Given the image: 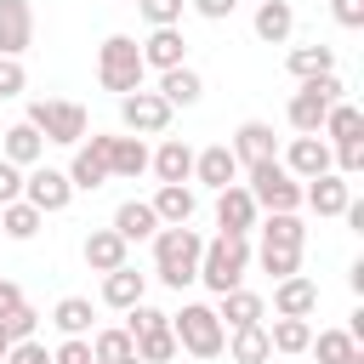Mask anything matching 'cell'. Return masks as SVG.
<instances>
[{
    "label": "cell",
    "mask_w": 364,
    "mask_h": 364,
    "mask_svg": "<svg viewBox=\"0 0 364 364\" xmlns=\"http://www.w3.org/2000/svg\"><path fill=\"white\" fill-rule=\"evenodd\" d=\"M23 199H28L40 216H57V210H68V205H74L68 171H57V165H34V171H23Z\"/></svg>",
    "instance_id": "obj_9"
},
{
    "label": "cell",
    "mask_w": 364,
    "mask_h": 364,
    "mask_svg": "<svg viewBox=\"0 0 364 364\" xmlns=\"http://www.w3.org/2000/svg\"><path fill=\"white\" fill-rule=\"evenodd\" d=\"M256 262H262V273H273V279H290V273H301V250L262 245V250H256Z\"/></svg>",
    "instance_id": "obj_39"
},
{
    "label": "cell",
    "mask_w": 364,
    "mask_h": 364,
    "mask_svg": "<svg viewBox=\"0 0 364 364\" xmlns=\"http://www.w3.org/2000/svg\"><path fill=\"white\" fill-rule=\"evenodd\" d=\"M233 159L250 171V165H262V159H279V136H273V125L267 119H245L239 131H233Z\"/></svg>",
    "instance_id": "obj_15"
},
{
    "label": "cell",
    "mask_w": 364,
    "mask_h": 364,
    "mask_svg": "<svg viewBox=\"0 0 364 364\" xmlns=\"http://www.w3.org/2000/svg\"><path fill=\"white\" fill-rule=\"evenodd\" d=\"M347 284H353V296H364V262H353V267H347Z\"/></svg>",
    "instance_id": "obj_50"
},
{
    "label": "cell",
    "mask_w": 364,
    "mask_h": 364,
    "mask_svg": "<svg viewBox=\"0 0 364 364\" xmlns=\"http://www.w3.org/2000/svg\"><path fill=\"white\" fill-rule=\"evenodd\" d=\"M307 341H313V324L307 318H273V330H267V347L284 353V358L307 353Z\"/></svg>",
    "instance_id": "obj_33"
},
{
    "label": "cell",
    "mask_w": 364,
    "mask_h": 364,
    "mask_svg": "<svg viewBox=\"0 0 364 364\" xmlns=\"http://www.w3.org/2000/svg\"><path fill=\"white\" fill-rule=\"evenodd\" d=\"M193 182H205V188H233L239 182V159H233V148L228 142H210V148H199L193 154Z\"/></svg>",
    "instance_id": "obj_17"
},
{
    "label": "cell",
    "mask_w": 364,
    "mask_h": 364,
    "mask_svg": "<svg viewBox=\"0 0 364 364\" xmlns=\"http://www.w3.org/2000/svg\"><path fill=\"white\" fill-rule=\"evenodd\" d=\"M80 256H85V267H91V273H114V267H125L131 245H125L114 228H91V233H85V245H80Z\"/></svg>",
    "instance_id": "obj_20"
},
{
    "label": "cell",
    "mask_w": 364,
    "mask_h": 364,
    "mask_svg": "<svg viewBox=\"0 0 364 364\" xmlns=\"http://www.w3.org/2000/svg\"><path fill=\"white\" fill-rule=\"evenodd\" d=\"M136 51H142V68H182L188 63V40H182V28H148V40H136Z\"/></svg>",
    "instance_id": "obj_14"
},
{
    "label": "cell",
    "mask_w": 364,
    "mask_h": 364,
    "mask_svg": "<svg viewBox=\"0 0 364 364\" xmlns=\"http://www.w3.org/2000/svg\"><path fill=\"white\" fill-rule=\"evenodd\" d=\"M40 222H46V216H40L28 199L0 205V228H6V239H17V245H23V239H34V233H40Z\"/></svg>",
    "instance_id": "obj_34"
},
{
    "label": "cell",
    "mask_w": 364,
    "mask_h": 364,
    "mask_svg": "<svg viewBox=\"0 0 364 364\" xmlns=\"http://www.w3.org/2000/svg\"><path fill=\"white\" fill-rule=\"evenodd\" d=\"M284 68L296 74V80H313V74H336V46H290V57H284Z\"/></svg>",
    "instance_id": "obj_32"
},
{
    "label": "cell",
    "mask_w": 364,
    "mask_h": 364,
    "mask_svg": "<svg viewBox=\"0 0 364 364\" xmlns=\"http://www.w3.org/2000/svg\"><path fill=\"white\" fill-rule=\"evenodd\" d=\"M148 171H154L159 182H193V148H188L182 136H165V142L148 154Z\"/></svg>",
    "instance_id": "obj_22"
},
{
    "label": "cell",
    "mask_w": 364,
    "mask_h": 364,
    "mask_svg": "<svg viewBox=\"0 0 364 364\" xmlns=\"http://www.w3.org/2000/svg\"><path fill=\"white\" fill-rule=\"evenodd\" d=\"M91 358H97V364H131L136 347H131L125 324H119V330H97V336H91Z\"/></svg>",
    "instance_id": "obj_37"
},
{
    "label": "cell",
    "mask_w": 364,
    "mask_h": 364,
    "mask_svg": "<svg viewBox=\"0 0 364 364\" xmlns=\"http://www.w3.org/2000/svg\"><path fill=\"white\" fill-rule=\"evenodd\" d=\"M256 222H262V210H256V199H250V188H245V182H233V188H222V193H216V228H222V233L250 239V233H256Z\"/></svg>",
    "instance_id": "obj_11"
},
{
    "label": "cell",
    "mask_w": 364,
    "mask_h": 364,
    "mask_svg": "<svg viewBox=\"0 0 364 364\" xmlns=\"http://www.w3.org/2000/svg\"><path fill=\"white\" fill-rule=\"evenodd\" d=\"M256 233H262V245H279V250H301L307 245V228H301L296 210H273L267 222H256Z\"/></svg>",
    "instance_id": "obj_30"
},
{
    "label": "cell",
    "mask_w": 364,
    "mask_h": 364,
    "mask_svg": "<svg viewBox=\"0 0 364 364\" xmlns=\"http://www.w3.org/2000/svg\"><path fill=\"white\" fill-rule=\"evenodd\" d=\"M330 17L341 28H364V0H330Z\"/></svg>",
    "instance_id": "obj_46"
},
{
    "label": "cell",
    "mask_w": 364,
    "mask_h": 364,
    "mask_svg": "<svg viewBox=\"0 0 364 364\" xmlns=\"http://www.w3.org/2000/svg\"><path fill=\"white\" fill-rule=\"evenodd\" d=\"M11 199H23V171L11 159H0V205H11Z\"/></svg>",
    "instance_id": "obj_47"
},
{
    "label": "cell",
    "mask_w": 364,
    "mask_h": 364,
    "mask_svg": "<svg viewBox=\"0 0 364 364\" xmlns=\"http://www.w3.org/2000/svg\"><path fill=\"white\" fill-rule=\"evenodd\" d=\"M250 28H256V40H267V46H284V40L296 34V6H290V0H256V17H250Z\"/></svg>",
    "instance_id": "obj_23"
},
{
    "label": "cell",
    "mask_w": 364,
    "mask_h": 364,
    "mask_svg": "<svg viewBox=\"0 0 364 364\" xmlns=\"http://www.w3.org/2000/svg\"><path fill=\"white\" fill-rule=\"evenodd\" d=\"M245 267H250V239H233V233H216L205 250H199V284L228 296L245 284Z\"/></svg>",
    "instance_id": "obj_3"
},
{
    "label": "cell",
    "mask_w": 364,
    "mask_h": 364,
    "mask_svg": "<svg viewBox=\"0 0 364 364\" xmlns=\"http://www.w3.org/2000/svg\"><path fill=\"white\" fill-rule=\"evenodd\" d=\"M148 205H154L159 228H188V222H193V210H199V199H193V188H188V182H159V193H154Z\"/></svg>",
    "instance_id": "obj_19"
},
{
    "label": "cell",
    "mask_w": 364,
    "mask_h": 364,
    "mask_svg": "<svg viewBox=\"0 0 364 364\" xmlns=\"http://www.w3.org/2000/svg\"><path fill=\"white\" fill-rule=\"evenodd\" d=\"M301 205H313L318 216H341V210L353 205V182H347V176H336V171H324V176L301 182Z\"/></svg>",
    "instance_id": "obj_18"
},
{
    "label": "cell",
    "mask_w": 364,
    "mask_h": 364,
    "mask_svg": "<svg viewBox=\"0 0 364 364\" xmlns=\"http://www.w3.org/2000/svg\"><path fill=\"white\" fill-rule=\"evenodd\" d=\"M216 318H222V330H245V324H262L267 318V301L256 296V290H228L222 296V307H216Z\"/></svg>",
    "instance_id": "obj_25"
},
{
    "label": "cell",
    "mask_w": 364,
    "mask_h": 364,
    "mask_svg": "<svg viewBox=\"0 0 364 364\" xmlns=\"http://www.w3.org/2000/svg\"><path fill=\"white\" fill-rule=\"evenodd\" d=\"M199 250H205V239L193 228H159L154 233V279L171 290L199 284Z\"/></svg>",
    "instance_id": "obj_1"
},
{
    "label": "cell",
    "mask_w": 364,
    "mask_h": 364,
    "mask_svg": "<svg viewBox=\"0 0 364 364\" xmlns=\"http://www.w3.org/2000/svg\"><path fill=\"white\" fill-rule=\"evenodd\" d=\"M171 336H176V353H193V358H216L228 347V330L205 301H182V313H171Z\"/></svg>",
    "instance_id": "obj_6"
},
{
    "label": "cell",
    "mask_w": 364,
    "mask_h": 364,
    "mask_svg": "<svg viewBox=\"0 0 364 364\" xmlns=\"http://www.w3.org/2000/svg\"><path fill=\"white\" fill-rule=\"evenodd\" d=\"M131 347H136L142 364H171V358H176V336H171V324H165V330H148V336H131Z\"/></svg>",
    "instance_id": "obj_38"
},
{
    "label": "cell",
    "mask_w": 364,
    "mask_h": 364,
    "mask_svg": "<svg viewBox=\"0 0 364 364\" xmlns=\"http://www.w3.org/2000/svg\"><path fill=\"white\" fill-rule=\"evenodd\" d=\"M159 97H165L171 108H193V102L205 97V80H199L188 63H182V68H165V74H159Z\"/></svg>",
    "instance_id": "obj_29"
},
{
    "label": "cell",
    "mask_w": 364,
    "mask_h": 364,
    "mask_svg": "<svg viewBox=\"0 0 364 364\" xmlns=\"http://www.w3.org/2000/svg\"><path fill=\"white\" fill-rule=\"evenodd\" d=\"M313 307H318V284H313L307 273H290V279L273 284V313H279V318H307Z\"/></svg>",
    "instance_id": "obj_21"
},
{
    "label": "cell",
    "mask_w": 364,
    "mask_h": 364,
    "mask_svg": "<svg viewBox=\"0 0 364 364\" xmlns=\"http://www.w3.org/2000/svg\"><path fill=\"white\" fill-rule=\"evenodd\" d=\"M347 364H364V353H353V358H347Z\"/></svg>",
    "instance_id": "obj_52"
},
{
    "label": "cell",
    "mask_w": 364,
    "mask_h": 364,
    "mask_svg": "<svg viewBox=\"0 0 364 364\" xmlns=\"http://www.w3.org/2000/svg\"><path fill=\"white\" fill-rule=\"evenodd\" d=\"M171 102L159 97V91H131V97H119V125L131 131V136H165L171 131Z\"/></svg>",
    "instance_id": "obj_8"
},
{
    "label": "cell",
    "mask_w": 364,
    "mask_h": 364,
    "mask_svg": "<svg viewBox=\"0 0 364 364\" xmlns=\"http://www.w3.org/2000/svg\"><path fill=\"white\" fill-rule=\"evenodd\" d=\"M136 11L148 17V28H176L182 11H188V0H136Z\"/></svg>",
    "instance_id": "obj_40"
},
{
    "label": "cell",
    "mask_w": 364,
    "mask_h": 364,
    "mask_svg": "<svg viewBox=\"0 0 364 364\" xmlns=\"http://www.w3.org/2000/svg\"><path fill=\"white\" fill-rule=\"evenodd\" d=\"M91 318H97V313H91L85 296H63V301L51 307V324H57L63 336H91Z\"/></svg>",
    "instance_id": "obj_35"
},
{
    "label": "cell",
    "mask_w": 364,
    "mask_h": 364,
    "mask_svg": "<svg viewBox=\"0 0 364 364\" xmlns=\"http://www.w3.org/2000/svg\"><path fill=\"white\" fill-rule=\"evenodd\" d=\"M296 182H313V176H324V171H336L330 165V142L324 136H290V148H284V159H279Z\"/></svg>",
    "instance_id": "obj_13"
},
{
    "label": "cell",
    "mask_w": 364,
    "mask_h": 364,
    "mask_svg": "<svg viewBox=\"0 0 364 364\" xmlns=\"http://www.w3.org/2000/svg\"><path fill=\"white\" fill-rule=\"evenodd\" d=\"M142 290H148V273H136L131 262H125V267H114V273H102V301H108V307H119V313H125V307H136V301H142Z\"/></svg>",
    "instance_id": "obj_27"
},
{
    "label": "cell",
    "mask_w": 364,
    "mask_h": 364,
    "mask_svg": "<svg viewBox=\"0 0 364 364\" xmlns=\"http://www.w3.org/2000/svg\"><path fill=\"white\" fill-rule=\"evenodd\" d=\"M125 245H142V239H154L159 233V216H154V205L148 199H125L119 210H114V222H108Z\"/></svg>",
    "instance_id": "obj_24"
},
{
    "label": "cell",
    "mask_w": 364,
    "mask_h": 364,
    "mask_svg": "<svg viewBox=\"0 0 364 364\" xmlns=\"http://www.w3.org/2000/svg\"><path fill=\"white\" fill-rule=\"evenodd\" d=\"M6 353H11V336H6V330H0V364H6Z\"/></svg>",
    "instance_id": "obj_51"
},
{
    "label": "cell",
    "mask_w": 364,
    "mask_h": 364,
    "mask_svg": "<svg viewBox=\"0 0 364 364\" xmlns=\"http://www.w3.org/2000/svg\"><path fill=\"white\" fill-rule=\"evenodd\" d=\"M165 324H171V313H159V307H148V301L125 307V336H148V330H165Z\"/></svg>",
    "instance_id": "obj_41"
},
{
    "label": "cell",
    "mask_w": 364,
    "mask_h": 364,
    "mask_svg": "<svg viewBox=\"0 0 364 364\" xmlns=\"http://www.w3.org/2000/svg\"><path fill=\"white\" fill-rule=\"evenodd\" d=\"M108 142L114 136H91V142L74 148V159H68V188L74 193H97L102 182H114L108 176Z\"/></svg>",
    "instance_id": "obj_10"
},
{
    "label": "cell",
    "mask_w": 364,
    "mask_h": 364,
    "mask_svg": "<svg viewBox=\"0 0 364 364\" xmlns=\"http://www.w3.org/2000/svg\"><path fill=\"white\" fill-rule=\"evenodd\" d=\"M34 46V6L28 0H0V57H17Z\"/></svg>",
    "instance_id": "obj_12"
},
{
    "label": "cell",
    "mask_w": 364,
    "mask_h": 364,
    "mask_svg": "<svg viewBox=\"0 0 364 364\" xmlns=\"http://www.w3.org/2000/svg\"><path fill=\"white\" fill-rule=\"evenodd\" d=\"M330 102H347L341 74H313V80H301V91H296V97H290V108H284L290 131H296V136H318V125H324Z\"/></svg>",
    "instance_id": "obj_5"
},
{
    "label": "cell",
    "mask_w": 364,
    "mask_h": 364,
    "mask_svg": "<svg viewBox=\"0 0 364 364\" xmlns=\"http://www.w3.org/2000/svg\"><path fill=\"white\" fill-rule=\"evenodd\" d=\"M318 136H324L330 148H341V142H364V114H358L353 102H330V114H324Z\"/></svg>",
    "instance_id": "obj_28"
},
{
    "label": "cell",
    "mask_w": 364,
    "mask_h": 364,
    "mask_svg": "<svg viewBox=\"0 0 364 364\" xmlns=\"http://www.w3.org/2000/svg\"><path fill=\"white\" fill-rule=\"evenodd\" d=\"M23 119H28L46 142H57V148H80L85 131H91V114H85L80 102H68V97H34Z\"/></svg>",
    "instance_id": "obj_2"
},
{
    "label": "cell",
    "mask_w": 364,
    "mask_h": 364,
    "mask_svg": "<svg viewBox=\"0 0 364 364\" xmlns=\"http://www.w3.org/2000/svg\"><path fill=\"white\" fill-rule=\"evenodd\" d=\"M222 353H228L233 364H267V358H273V347H267V324H245V330H233Z\"/></svg>",
    "instance_id": "obj_31"
},
{
    "label": "cell",
    "mask_w": 364,
    "mask_h": 364,
    "mask_svg": "<svg viewBox=\"0 0 364 364\" xmlns=\"http://www.w3.org/2000/svg\"><path fill=\"white\" fill-rule=\"evenodd\" d=\"M307 353H313L318 364H347V358L358 353V341H353L347 330H318V336L307 341Z\"/></svg>",
    "instance_id": "obj_36"
},
{
    "label": "cell",
    "mask_w": 364,
    "mask_h": 364,
    "mask_svg": "<svg viewBox=\"0 0 364 364\" xmlns=\"http://www.w3.org/2000/svg\"><path fill=\"white\" fill-rule=\"evenodd\" d=\"M34 324H40V313H34L28 301H23V307H11V313L0 318V330H6L11 341H34Z\"/></svg>",
    "instance_id": "obj_42"
},
{
    "label": "cell",
    "mask_w": 364,
    "mask_h": 364,
    "mask_svg": "<svg viewBox=\"0 0 364 364\" xmlns=\"http://www.w3.org/2000/svg\"><path fill=\"white\" fill-rule=\"evenodd\" d=\"M0 159H11L17 171H34V165L46 159V136H40L28 119H17V125L0 131Z\"/></svg>",
    "instance_id": "obj_16"
},
{
    "label": "cell",
    "mask_w": 364,
    "mask_h": 364,
    "mask_svg": "<svg viewBox=\"0 0 364 364\" xmlns=\"http://www.w3.org/2000/svg\"><path fill=\"white\" fill-rule=\"evenodd\" d=\"M6 364H51V353H46L40 341H11V353H6Z\"/></svg>",
    "instance_id": "obj_45"
},
{
    "label": "cell",
    "mask_w": 364,
    "mask_h": 364,
    "mask_svg": "<svg viewBox=\"0 0 364 364\" xmlns=\"http://www.w3.org/2000/svg\"><path fill=\"white\" fill-rule=\"evenodd\" d=\"M51 364H97L91 358V336H63V347L51 353Z\"/></svg>",
    "instance_id": "obj_43"
},
{
    "label": "cell",
    "mask_w": 364,
    "mask_h": 364,
    "mask_svg": "<svg viewBox=\"0 0 364 364\" xmlns=\"http://www.w3.org/2000/svg\"><path fill=\"white\" fill-rule=\"evenodd\" d=\"M142 51H136V40L131 34H108L102 46H97V85L102 91H114V97H131V91H142Z\"/></svg>",
    "instance_id": "obj_4"
},
{
    "label": "cell",
    "mask_w": 364,
    "mask_h": 364,
    "mask_svg": "<svg viewBox=\"0 0 364 364\" xmlns=\"http://www.w3.org/2000/svg\"><path fill=\"white\" fill-rule=\"evenodd\" d=\"M131 364H142V358H131Z\"/></svg>",
    "instance_id": "obj_53"
},
{
    "label": "cell",
    "mask_w": 364,
    "mask_h": 364,
    "mask_svg": "<svg viewBox=\"0 0 364 364\" xmlns=\"http://www.w3.org/2000/svg\"><path fill=\"white\" fill-rule=\"evenodd\" d=\"M188 6H193L205 23H222V17H233V11H239V0H188Z\"/></svg>",
    "instance_id": "obj_48"
},
{
    "label": "cell",
    "mask_w": 364,
    "mask_h": 364,
    "mask_svg": "<svg viewBox=\"0 0 364 364\" xmlns=\"http://www.w3.org/2000/svg\"><path fill=\"white\" fill-rule=\"evenodd\" d=\"M250 199H256V210H301V182L279 165V159H262V165H250Z\"/></svg>",
    "instance_id": "obj_7"
},
{
    "label": "cell",
    "mask_w": 364,
    "mask_h": 364,
    "mask_svg": "<svg viewBox=\"0 0 364 364\" xmlns=\"http://www.w3.org/2000/svg\"><path fill=\"white\" fill-rule=\"evenodd\" d=\"M11 307H23V290H17L11 279H0V318H6Z\"/></svg>",
    "instance_id": "obj_49"
},
{
    "label": "cell",
    "mask_w": 364,
    "mask_h": 364,
    "mask_svg": "<svg viewBox=\"0 0 364 364\" xmlns=\"http://www.w3.org/2000/svg\"><path fill=\"white\" fill-rule=\"evenodd\" d=\"M28 85V74H23V63L17 57H0V97H17Z\"/></svg>",
    "instance_id": "obj_44"
},
{
    "label": "cell",
    "mask_w": 364,
    "mask_h": 364,
    "mask_svg": "<svg viewBox=\"0 0 364 364\" xmlns=\"http://www.w3.org/2000/svg\"><path fill=\"white\" fill-rule=\"evenodd\" d=\"M108 176H125V182L148 176V142L142 136H114L108 142Z\"/></svg>",
    "instance_id": "obj_26"
}]
</instances>
